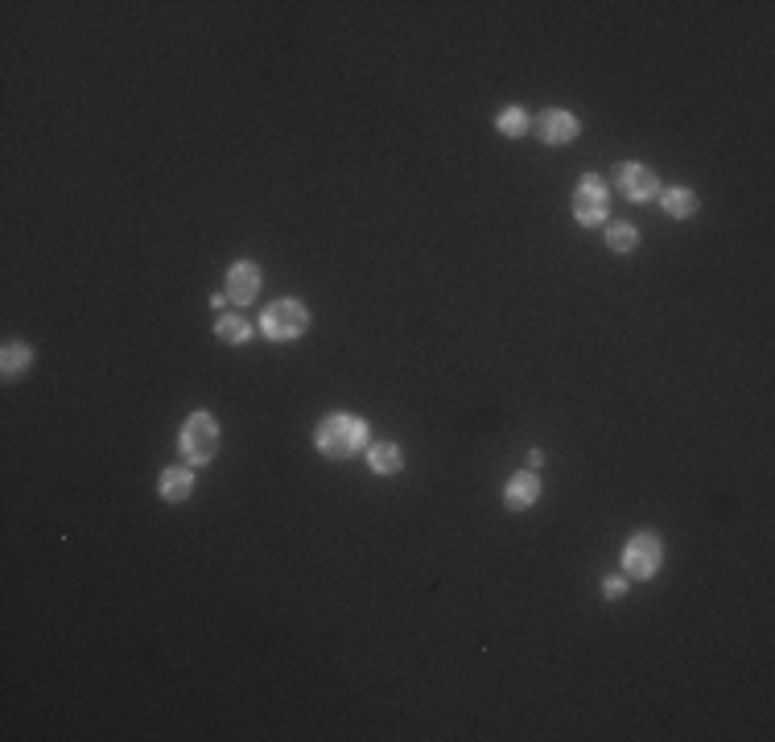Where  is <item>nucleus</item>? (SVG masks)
<instances>
[{"mask_svg":"<svg viewBox=\"0 0 775 742\" xmlns=\"http://www.w3.org/2000/svg\"><path fill=\"white\" fill-rule=\"evenodd\" d=\"M615 182H619V190L631 202H652L660 194V178L648 170V165H639V161H623L615 170Z\"/></svg>","mask_w":775,"mask_h":742,"instance_id":"obj_6","label":"nucleus"},{"mask_svg":"<svg viewBox=\"0 0 775 742\" xmlns=\"http://www.w3.org/2000/svg\"><path fill=\"white\" fill-rule=\"evenodd\" d=\"M528 124H532V120H528V112H524V108H516V104H512V108H503V112L495 116V128L503 132V137H524Z\"/></svg>","mask_w":775,"mask_h":742,"instance_id":"obj_15","label":"nucleus"},{"mask_svg":"<svg viewBox=\"0 0 775 742\" xmlns=\"http://www.w3.org/2000/svg\"><path fill=\"white\" fill-rule=\"evenodd\" d=\"M178 450L190 466H202L219 454V421L215 413H190L182 421V433H178Z\"/></svg>","mask_w":775,"mask_h":742,"instance_id":"obj_3","label":"nucleus"},{"mask_svg":"<svg viewBox=\"0 0 775 742\" xmlns=\"http://www.w3.org/2000/svg\"><path fill=\"white\" fill-rule=\"evenodd\" d=\"M536 499H541V475H536V470H520V475H512L508 487H503V508L508 512H528Z\"/></svg>","mask_w":775,"mask_h":742,"instance_id":"obj_8","label":"nucleus"},{"mask_svg":"<svg viewBox=\"0 0 775 742\" xmlns=\"http://www.w3.org/2000/svg\"><path fill=\"white\" fill-rule=\"evenodd\" d=\"M215 334H219L227 347H244V343L252 339V322L240 318V314H223V318L215 322Z\"/></svg>","mask_w":775,"mask_h":742,"instance_id":"obj_14","label":"nucleus"},{"mask_svg":"<svg viewBox=\"0 0 775 742\" xmlns=\"http://www.w3.org/2000/svg\"><path fill=\"white\" fill-rule=\"evenodd\" d=\"M29 363H33L29 343H21V339H5V351H0V371H5V380H21L25 371H29Z\"/></svg>","mask_w":775,"mask_h":742,"instance_id":"obj_11","label":"nucleus"},{"mask_svg":"<svg viewBox=\"0 0 775 742\" xmlns=\"http://www.w3.org/2000/svg\"><path fill=\"white\" fill-rule=\"evenodd\" d=\"M660 561H664V545H660L656 532H635L627 541V549H623V569H627V578H635V582L656 578Z\"/></svg>","mask_w":775,"mask_h":742,"instance_id":"obj_4","label":"nucleus"},{"mask_svg":"<svg viewBox=\"0 0 775 742\" xmlns=\"http://www.w3.org/2000/svg\"><path fill=\"white\" fill-rule=\"evenodd\" d=\"M536 128H541V141L545 145H569V141H578L582 120L574 112H565V108H549Z\"/></svg>","mask_w":775,"mask_h":742,"instance_id":"obj_9","label":"nucleus"},{"mask_svg":"<svg viewBox=\"0 0 775 742\" xmlns=\"http://www.w3.org/2000/svg\"><path fill=\"white\" fill-rule=\"evenodd\" d=\"M606 211H611V190H606V182L598 174H586L574 190V219L582 227H598L606 219Z\"/></svg>","mask_w":775,"mask_h":742,"instance_id":"obj_5","label":"nucleus"},{"mask_svg":"<svg viewBox=\"0 0 775 742\" xmlns=\"http://www.w3.org/2000/svg\"><path fill=\"white\" fill-rule=\"evenodd\" d=\"M157 491H161V499H165V503H186V499L194 495V470L170 466V470H165V475H161Z\"/></svg>","mask_w":775,"mask_h":742,"instance_id":"obj_10","label":"nucleus"},{"mask_svg":"<svg viewBox=\"0 0 775 742\" xmlns=\"http://www.w3.org/2000/svg\"><path fill=\"white\" fill-rule=\"evenodd\" d=\"M602 594L615 602V598H623V594H627V582H623V578H606V582H602Z\"/></svg>","mask_w":775,"mask_h":742,"instance_id":"obj_17","label":"nucleus"},{"mask_svg":"<svg viewBox=\"0 0 775 742\" xmlns=\"http://www.w3.org/2000/svg\"><path fill=\"white\" fill-rule=\"evenodd\" d=\"M314 446L326 458H355L359 450H367V421L355 413H330L326 421H318L314 429Z\"/></svg>","mask_w":775,"mask_h":742,"instance_id":"obj_1","label":"nucleus"},{"mask_svg":"<svg viewBox=\"0 0 775 742\" xmlns=\"http://www.w3.org/2000/svg\"><path fill=\"white\" fill-rule=\"evenodd\" d=\"M264 277H260V264L252 260H235L227 268V301H235V306H248V301H256Z\"/></svg>","mask_w":775,"mask_h":742,"instance_id":"obj_7","label":"nucleus"},{"mask_svg":"<svg viewBox=\"0 0 775 742\" xmlns=\"http://www.w3.org/2000/svg\"><path fill=\"white\" fill-rule=\"evenodd\" d=\"M635 244H639V231L631 223L606 227V248H611V252H635Z\"/></svg>","mask_w":775,"mask_h":742,"instance_id":"obj_16","label":"nucleus"},{"mask_svg":"<svg viewBox=\"0 0 775 742\" xmlns=\"http://www.w3.org/2000/svg\"><path fill=\"white\" fill-rule=\"evenodd\" d=\"M660 207L672 219H693L697 215V194L685 190V186H668V190H660Z\"/></svg>","mask_w":775,"mask_h":742,"instance_id":"obj_13","label":"nucleus"},{"mask_svg":"<svg viewBox=\"0 0 775 742\" xmlns=\"http://www.w3.org/2000/svg\"><path fill=\"white\" fill-rule=\"evenodd\" d=\"M306 326H310V310L297 297H281L260 314V334L268 343H293L306 334Z\"/></svg>","mask_w":775,"mask_h":742,"instance_id":"obj_2","label":"nucleus"},{"mask_svg":"<svg viewBox=\"0 0 775 742\" xmlns=\"http://www.w3.org/2000/svg\"><path fill=\"white\" fill-rule=\"evenodd\" d=\"M367 466H372L376 475H400L404 454H400L396 442H376V446H367Z\"/></svg>","mask_w":775,"mask_h":742,"instance_id":"obj_12","label":"nucleus"}]
</instances>
